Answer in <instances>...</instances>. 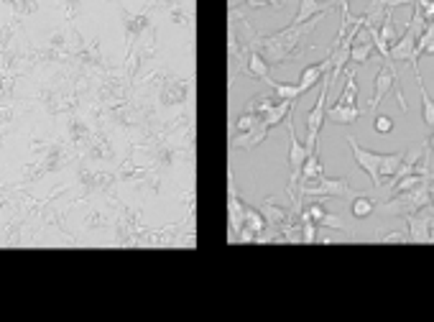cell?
I'll list each match as a JSON object with an SVG mask.
<instances>
[{"label":"cell","instance_id":"obj_1","mask_svg":"<svg viewBox=\"0 0 434 322\" xmlns=\"http://www.w3.org/2000/svg\"><path fill=\"white\" fill-rule=\"evenodd\" d=\"M322 23V13L314 16L312 21H306V23H289L286 28H281L276 33H268L258 39V46H255V52H261L263 59H266L271 67H281L291 62V59H299L301 54L306 52V41L312 36L314 28Z\"/></svg>","mask_w":434,"mask_h":322},{"label":"cell","instance_id":"obj_2","mask_svg":"<svg viewBox=\"0 0 434 322\" xmlns=\"http://www.w3.org/2000/svg\"><path fill=\"white\" fill-rule=\"evenodd\" d=\"M427 205H432V179L416 189H408V192L391 194L389 200H383L378 205V213L391 215V218H406V215H414L416 210Z\"/></svg>","mask_w":434,"mask_h":322},{"label":"cell","instance_id":"obj_3","mask_svg":"<svg viewBox=\"0 0 434 322\" xmlns=\"http://www.w3.org/2000/svg\"><path fill=\"white\" fill-rule=\"evenodd\" d=\"M394 90L396 92V100H399V108L404 113H408V103L406 97H404V90H401V79H399V70H396V62L394 59H383V65L378 67V74L373 79V100L368 103V113H376L378 105L389 97V92Z\"/></svg>","mask_w":434,"mask_h":322},{"label":"cell","instance_id":"obj_4","mask_svg":"<svg viewBox=\"0 0 434 322\" xmlns=\"http://www.w3.org/2000/svg\"><path fill=\"white\" fill-rule=\"evenodd\" d=\"M357 189L350 187V182H347V177H319V179H312V182H301L299 189H296V202L301 205V200H306V197H343V200H355Z\"/></svg>","mask_w":434,"mask_h":322},{"label":"cell","instance_id":"obj_5","mask_svg":"<svg viewBox=\"0 0 434 322\" xmlns=\"http://www.w3.org/2000/svg\"><path fill=\"white\" fill-rule=\"evenodd\" d=\"M332 87V77L330 74H325V79L319 82V95H317V103H314V108L306 113V143L304 146L309 148V154L312 151H317V138H319V131H322V126H325L327 121V92H330Z\"/></svg>","mask_w":434,"mask_h":322},{"label":"cell","instance_id":"obj_6","mask_svg":"<svg viewBox=\"0 0 434 322\" xmlns=\"http://www.w3.org/2000/svg\"><path fill=\"white\" fill-rule=\"evenodd\" d=\"M159 105L161 108H177V105H184L191 95V79L184 77H177L172 72L161 74V82H159Z\"/></svg>","mask_w":434,"mask_h":322},{"label":"cell","instance_id":"obj_7","mask_svg":"<svg viewBox=\"0 0 434 322\" xmlns=\"http://www.w3.org/2000/svg\"><path fill=\"white\" fill-rule=\"evenodd\" d=\"M345 141H347V146H350L355 164H357L360 169H363L365 174L370 177L373 187L381 189V187H383V184H381V159H383V154H376V151H368V148H363L360 143H357L355 135H347Z\"/></svg>","mask_w":434,"mask_h":322},{"label":"cell","instance_id":"obj_8","mask_svg":"<svg viewBox=\"0 0 434 322\" xmlns=\"http://www.w3.org/2000/svg\"><path fill=\"white\" fill-rule=\"evenodd\" d=\"M121 18H123V28H126V54H130L135 49V44L140 41V36L153 28L151 16H148V11L133 16L126 6H121Z\"/></svg>","mask_w":434,"mask_h":322},{"label":"cell","instance_id":"obj_9","mask_svg":"<svg viewBox=\"0 0 434 322\" xmlns=\"http://www.w3.org/2000/svg\"><path fill=\"white\" fill-rule=\"evenodd\" d=\"M228 218H230V240H238V235L243 231V220H245V202L238 194L233 167H228Z\"/></svg>","mask_w":434,"mask_h":322},{"label":"cell","instance_id":"obj_10","mask_svg":"<svg viewBox=\"0 0 434 322\" xmlns=\"http://www.w3.org/2000/svg\"><path fill=\"white\" fill-rule=\"evenodd\" d=\"M432 218H434V205H427L416 210L414 215H406V231L411 235V243H434L432 238Z\"/></svg>","mask_w":434,"mask_h":322},{"label":"cell","instance_id":"obj_11","mask_svg":"<svg viewBox=\"0 0 434 322\" xmlns=\"http://www.w3.org/2000/svg\"><path fill=\"white\" fill-rule=\"evenodd\" d=\"M416 41H419V36H416L414 28L406 23V31L401 33V39L391 46V59H394V62H408V65H411V70L416 72V70H419V59H416Z\"/></svg>","mask_w":434,"mask_h":322},{"label":"cell","instance_id":"obj_12","mask_svg":"<svg viewBox=\"0 0 434 322\" xmlns=\"http://www.w3.org/2000/svg\"><path fill=\"white\" fill-rule=\"evenodd\" d=\"M268 126L266 123H258L253 131H248V133H235L233 138H230V148H235V151H250V148H255L258 143L266 141V135H268Z\"/></svg>","mask_w":434,"mask_h":322},{"label":"cell","instance_id":"obj_13","mask_svg":"<svg viewBox=\"0 0 434 322\" xmlns=\"http://www.w3.org/2000/svg\"><path fill=\"white\" fill-rule=\"evenodd\" d=\"M26 226L28 218L26 215H11L6 218V231H3V245H26Z\"/></svg>","mask_w":434,"mask_h":322},{"label":"cell","instance_id":"obj_14","mask_svg":"<svg viewBox=\"0 0 434 322\" xmlns=\"http://www.w3.org/2000/svg\"><path fill=\"white\" fill-rule=\"evenodd\" d=\"M335 6H340L338 0H327V3H322V0H299V11H296L291 23H306V21H312L314 16L332 11Z\"/></svg>","mask_w":434,"mask_h":322},{"label":"cell","instance_id":"obj_15","mask_svg":"<svg viewBox=\"0 0 434 322\" xmlns=\"http://www.w3.org/2000/svg\"><path fill=\"white\" fill-rule=\"evenodd\" d=\"M327 70H332V59L330 57H325L322 62H317V65L304 67V70H301V77H299L301 92L312 90L314 84L322 82V79H325V74H327Z\"/></svg>","mask_w":434,"mask_h":322},{"label":"cell","instance_id":"obj_16","mask_svg":"<svg viewBox=\"0 0 434 322\" xmlns=\"http://www.w3.org/2000/svg\"><path fill=\"white\" fill-rule=\"evenodd\" d=\"M113 223H115V215H108L102 207H89L87 213H84V218H82V226H84V231H89V233H97V231H110L113 228Z\"/></svg>","mask_w":434,"mask_h":322},{"label":"cell","instance_id":"obj_17","mask_svg":"<svg viewBox=\"0 0 434 322\" xmlns=\"http://www.w3.org/2000/svg\"><path fill=\"white\" fill-rule=\"evenodd\" d=\"M360 116H363V110L357 105H332V108H327V121L338 123V126H350Z\"/></svg>","mask_w":434,"mask_h":322},{"label":"cell","instance_id":"obj_18","mask_svg":"<svg viewBox=\"0 0 434 322\" xmlns=\"http://www.w3.org/2000/svg\"><path fill=\"white\" fill-rule=\"evenodd\" d=\"M360 39H355V44H352V52H350V62L352 65H365L370 57H373V52H376V46H373V41H370V33L360 31L357 33Z\"/></svg>","mask_w":434,"mask_h":322},{"label":"cell","instance_id":"obj_19","mask_svg":"<svg viewBox=\"0 0 434 322\" xmlns=\"http://www.w3.org/2000/svg\"><path fill=\"white\" fill-rule=\"evenodd\" d=\"M268 62L263 59V54L261 52H250V57H248V70H245V74L248 77H253V79H261V82H271V74H268Z\"/></svg>","mask_w":434,"mask_h":322},{"label":"cell","instance_id":"obj_20","mask_svg":"<svg viewBox=\"0 0 434 322\" xmlns=\"http://www.w3.org/2000/svg\"><path fill=\"white\" fill-rule=\"evenodd\" d=\"M404 154L406 151H396V154H383L381 159V184L386 187V182H391V177L399 172V167H401V161H404ZM381 187V189H383Z\"/></svg>","mask_w":434,"mask_h":322},{"label":"cell","instance_id":"obj_21","mask_svg":"<svg viewBox=\"0 0 434 322\" xmlns=\"http://www.w3.org/2000/svg\"><path fill=\"white\" fill-rule=\"evenodd\" d=\"M414 77H416V84H419V92H421V118H424V123H427L429 128H434V100L429 97L427 87H424V79H421L419 70L414 72Z\"/></svg>","mask_w":434,"mask_h":322},{"label":"cell","instance_id":"obj_22","mask_svg":"<svg viewBox=\"0 0 434 322\" xmlns=\"http://www.w3.org/2000/svg\"><path fill=\"white\" fill-rule=\"evenodd\" d=\"M276 103H279V97H276V95H263V92H261V95H253V97H250L248 103L243 105V110H250V113H255V116H261V118H263V116L268 113V110L274 108Z\"/></svg>","mask_w":434,"mask_h":322},{"label":"cell","instance_id":"obj_23","mask_svg":"<svg viewBox=\"0 0 434 322\" xmlns=\"http://www.w3.org/2000/svg\"><path fill=\"white\" fill-rule=\"evenodd\" d=\"M319 177H325V167H322V161H319V151H312V154L306 156L304 161V169H301V182H312V179H319Z\"/></svg>","mask_w":434,"mask_h":322},{"label":"cell","instance_id":"obj_24","mask_svg":"<svg viewBox=\"0 0 434 322\" xmlns=\"http://www.w3.org/2000/svg\"><path fill=\"white\" fill-rule=\"evenodd\" d=\"M378 210V205H376V200H370L368 194H357L355 200H352V205H350V213H352V218H357V220H363V218H370V215L376 213Z\"/></svg>","mask_w":434,"mask_h":322},{"label":"cell","instance_id":"obj_25","mask_svg":"<svg viewBox=\"0 0 434 322\" xmlns=\"http://www.w3.org/2000/svg\"><path fill=\"white\" fill-rule=\"evenodd\" d=\"M268 87L274 90V95L279 97V100H299L304 92H301L299 84H289V82H276V79H271L268 82Z\"/></svg>","mask_w":434,"mask_h":322},{"label":"cell","instance_id":"obj_26","mask_svg":"<svg viewBox=\"0 0 434 322\" xmlns=\"http://www.w3.org/2000/svg\"><path fill=\"white\" fill-rule=\"evenodd\" d=\"M376 243H411V235H408V231H383V228H378Z\"/></svg>","mask_w":434,"mask_h":322},{"label":"cell","instance_id":"obj_27","mask_svg":"<svg viewBox=\"0 0 434 322\" xmlns=\"http://www.w3.org/2000/svg\"><path fill=\"white\" fill-rule=\"evenodd\" d=\"M378 31H381V39L386 41V44H389V46H394L396 41L401 39V36H399V33H396V21H394V11H391V13L386 16V18H383V23H381V28H378Z\"/></svg>","mask_w":434,"mask_h":322},{"label":"cell","instance_id":"obj_28","mask_svg":"<svg viewBox=\"0 0 434 322\" xmlns=\"http://www.w3.org/2000/svg\"><path fill=\"white\" fill-rule=\"evenodd\" d=\"M261 121H263L261 116H255V113H250V110H243L235 121V133H248V131H253Z\"/></svg>","mask_w":434,"mask_h":322},{"label":"cell","instance_id":"obj_29","mask_svg":"<svg viewBox=\"0 0 434 322\" xmlns=\"http://www.w3.org/2000/svg\"><path fill=\"white\" fill-rule=\"evenodd\" d=\"M38 3L36 0H13L11 3V13H16V16H33V13H38Z\"/></svg>","mask_w":434,"mask_h":322},{"label":"cell","instance_id":"obj_30","mask_svg":"<svg viewBox=\"0 0 434 322\" xmlns=\"http://www.w3.org/2000/svg\"><path fill=\"white\" fill-rule=\"evenodd\" d=\"M373 131H376L378 135H389L391 131H394V118H391V116H376V121H373Z\"/></svg>","mask_w":434,"mask_h":322},{"label":"cell","instance_id":"obj_31","mask_svg":"<svg viewBox=\"0 0 434 322\" xmlns=\"http://www.w3.org/2000/svg\"><path fill=\"white\" fill-rule=\"evenodd\" d=\"M319 228H332V231H347V226H345L343 220H340V215H335V213H327L325 218H322V223H319Z\"/></svg>","mask_w":434,"mask_h":322},{"label":"cell","instance_id":"obj_32","mask_svg":"<svg viewBox=\"0 0 434 322\" xmlns=\"http://www.w3.org/2000/svg\"><path fill=\"white\" fill-rule=\"evenodd\" d=\"M416 6H419V11L424 13V18H427L429 23H434V0H416Z\"/></svg>","mask_w":434,"mask_h":322},{"label":"cell","instance_id":"obj_33","mask_svg":"<svg viewBox=\"0 0 434 322\" xmlns=\"http://www.w3.org/2000/svg\"><path fill=\"white\" fill-rule=\"evenodd\" d=\"M427 143H429V148H432V151H434V131H432V135H429V138H427Z\"/></svg>","mask_w":434,"mask_h":322},{"label":"cell","instance_id":"obj_34","mask_svg":"<svg viewBox=\"0 0 434 322\" xmlns=\"http://www.w3.org/2000/svg\"><path fill=\"white\" fill-rule=\"evenodd\" d=\"M286 3H289V0H279V6H281V8H284V6H286Z\"/></svg>","mask_w":434,"mask_h":322},{"label":"cell","instance_id":"obj_35","mask_svg":"<svg viewBox=\"0 0 434 322\" xmlns=\"http://www.w3.org/2000/svg\"><path fill=\"white\" fill-rule=\"evenodd\" d=\"M429 228H432V238H434V218H432V226H429Z\"/></svg>","mask_w":434,"mask_h":322},{"label":"cell","instance_id":"obj_36","mask_svg":"<svg viewBox=\"0 0 434 322\" xmlns=\"http://www.w3.org/2000/svg\"><path fill=\"white\" fill-rule=\"evenodd\" d=\"M429 179H432V184H434V172H429Z\"/></svg>","mask_w":434,"mask_h":322},{"label":"cell","instance_id":"obj_37","mask_svg":"<svg viewBox=\"0 0 434 322\" xmlns=\"http://www.w3.org/2000/svg\"><path fill=\"white\" fill-rule=\"evenodd\" d=\"M432 205H434V187H432Z\"/></svg>","mask_w":434,"mask_h":322},{"label":"cell","instance_id":"obj_38","mask_svg":"<svg viewBox=\"0 0 434 322\" xmlns=\"http://www.w3.org/2000/svg\"><path fill=\"white\" fill-rule=\"evenodd\" d=\"M338 3H340V0H338Z\"/></svg>","mask_w":434,"mask_h":322}]
</instances>
